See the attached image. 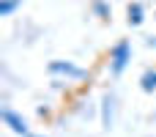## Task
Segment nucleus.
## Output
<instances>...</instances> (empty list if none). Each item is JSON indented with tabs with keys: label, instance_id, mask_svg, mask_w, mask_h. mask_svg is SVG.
<instances>
[{
	"label": "nucleus",
	"instance_id": "f257e3e1",
	"mask_svg": "<svg viewBox=\"0 0 156 137\" xmlns=\"http://www.w3.org/2000/svg\"><path fill=\"white\" fill-rule=\"evenodd\" d=\"M132 63V41H126V38H121L115 47H112V52H110V71L118 77V74H123L126 71V66Z\"/></svg>",
	"mask_w": 156,
	"mask_h": 137
},
{
	"label": "nucleus",
	"instance_id": "f03ea898",
	"mask_svg": "<svg viewBox=\"0 0 156 137\" xmlns=\"http://www.w3.org/2000/svg\"><path fill=\"white\" fill-rule=\"evenodd\" d=\"M0 118H3V124H5L14 135H22V137L30 135V132H27V121H25L19 113H14L11 107H3V110H0Z\"/></svg>",
	"mask_w": 156,
	"mask_h": 137
},
{
	"label": "nucleus",
	"instance_id": "7ed1b4c3",
	"mask_svg": "<svg viewBox=\"0 0 156 137\" xmlns=\"http://www.w3.org/2000/svg\"><path fill=\"white\" fill-rule=\"evenodd\" d=\"M49 74H63V77H71V80H85L88 71L82 66H74L69 60H52L49 63Z\"/></svg>",
	"mask_w": 156,
	"mask_h": 137
},
{
	"label": "nucleus",
	"instance_id": "20e7f679",
	"mask_svg": "<svg viewBox=\"0 0 156 137\" xmlns=\"http://www.w3.org/2000/svg\"><path fill=\"white\" fill-rule=\"evenodd\" d=\"M112 104H115V96L107 93L101 99V126L104 129H112Z\"/></svg>",
	"mask_w": 156,
	"mask_h": 137
},
{
	"label": "nucleus",
	"instance_id": "39448f33",
	"mask_svg": "<svg viewBox=\"0 0 156 137\" xmlns=\"http://www.w3.org/2000/svg\"><path fill=\"white\" fill-rule=\"evenodd\" d=\"M140 88H143L145 93H154V91H156V69H145V71H143V77H140Z\"/></svg>",
	"mask_w": 156,
	"mask_h": 137
},
{
	"label": "nucleus",
	"instance_id": "423d86ee",
	"mask_svg": "<svg viewBox=\"0 0 156 137\" xmlns=\"http://www.w3.org/2000/svg\"><path fill=\"white\" fill-rule=\"evenodd\" d=\"M126 14H129V25H143V19H145V8L140 5V3H132L129 8H126Z\"/></svg>",
	"mask_w": 156,
	"mask_h": 137
},
{
	"label": "nucleus",
	"instance_id": "0eeeda50",
	"mask_svg": "<svg viewBox=\"0 0 156 137\" xmlns=\"http://www.w3.org/2000/svg\"><path fill=\"white\" fill-rule=\"evenodd\" d=\"M19 3H22V0H0V16H11Z\"/></svg>",
	"mask_w": 156,
	"mask_h": 137
},
{
	"label": "nucleus",
	"instance_id": "6e6552de",
	"mask_svg": "<svg viewBox=\"0 0 156 137\" xmlns=\"http://www.w3.org/2000/svg\"><path fill=\"white\" fill-rule=\"evenodd\" d=\"M93 11H96L101 19H110V5H107L104 0H93Z\"/></svg>",
	"mask_w": 156,
	"mask_h": 137
},
{
	"label": "nucleus",
	"instance_id": "1a4fd4ad",
	"mask_svg": "<svg viewBox=\"0 0 156 137\" xmlns=\"http://www.w3.org/2000/svg\"><path fill=\"white\" fill-rule=\"evenodd\" d=\"M145 44H148V47H156V36H151V38H148Z\"/></svg>",
	"mask_w": 156,
	"mask_h": 137
},
{
	"label": "nucleus",
	"instance_id": "9d476101",
	"mask_svg": "<svg viewBox=\"0 0 156 137\" xmlns=\"http://www.w3.org/2000/svg\"><path fill=\"white\" fill-rule=\"evenodd\" d=\"M27 137H41V135H27Z\"/></svg>",
	"mask_w": 156,
	"mask_h": 137
}]
</instances>
